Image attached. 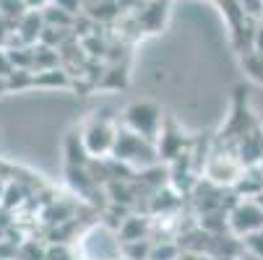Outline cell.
Segmentation results:
<instances>
[{
	"label": "cell",
	"instance_id": "6da1fadb",
	"mask_svg": "<svg viewBox=\"0 0 263 260\" xmlns=\"http://www.w3.org/2000/svg\"><path fill=\"white\" fill-rule=\"evenodd\" d=\"M79 260H123V242L115 229L94 224L76 242Z\"/></svg>",
	"mask_w": 263,
	"mask_h": 260
},
{
	"label": "cell",
	"instance_id": "7a4b0ae2",
	"mask_svg": "<svg viewBox=\"0 0 263 260\" xmlns=\"http://www.w3.org/2000/svg\"><path fill=\"white\" fill-rule=\"evenodd\" d=\"M123 123L128 130H133V133H138L146 141L154 143L164 128V115H162V107L154 102H133L125 107Z\"/></svg>",
	"mask_w": 263,
	"mask_h": 260
},
{
	"label": "cell",
	"instance_id": "3957f363",
	"mask_svg": "<svg viewBox=\"0 0 263 260\" xmlns=\"http://www.w3.org/2000/svg\"><path fill=\"white\" fill-rule=\"evenodd\" d=\"M81 138H84V146L91 159H104V156H112V148H115V141H118V125L112 123V117H107L104 112L89 117V123L84 125L81 130Z\"/></svg>",
	"mask_w": 263,
	"mask_h": 260
},
{
	"label": "cell",
	"instance_id": "277c9868",
	"mask_svg": "<svg viewBox=\"0 0 263 260\" xmlns=\"http://www.w3.org/2000/svg\"><path fill=\"white\" fill-rule=\"evenodd\" d=\"M112 156L123 164H136V167H152L154 164V143L146 141L143 135L128 130L125 125L118 128V141H115V148H112Z\"/></svg>",
	"mask_w": 263,
	"mask_h": 260
},
{
	"label": "cell",
	"instance_id": "5b68a950",
	"mask_svg": "<svg viewBox=\"0 0 263 260\" xmlns=\"http://www.w3.org/2000/svg\"><path fill=\"white\" fill-rule=\"evenodd\" d=\"M227 229L237 239H245L248 234L260 232L263 229V208H260V203L255 198L253 201H237L227 211Z\"/></svg>",
	"mask_w": 263,
	"mask_h": 260
},
{
	"label": "cell",
	"instance_id": "8992f818",
	"mask_svg": "<svg viewBox=\"0 0 263 260\" xmlns=\"http://www.w3.org/2000/svg\"><path fill=\"white\" fill-rule=\"evenodd\" d=\"M242 162L235 159V156H227V154H214L211 164H209V179L214 185H237L240 177L245 174L242 172Z\"/></svg>",
	"mask_w": 263,
	"mask_h": 260
},
{
	"label": "cell",
	"instance_id": "52a82bcc",
	"mask_svg": "<svg viewBox=\"0 0 263 260\" xmlns=\"http://www.w3.org/2000/svg\"><path fill=\"white\" fill-rule=\"evenodd\" d=\"M45 26H47V24H45L42 11H26V13L16 21V36H18V42L26 45V47L40 45Z\"/></svg>",
	"mask_w": 263,
	"mask_h": 260
},
{
	"label": "cell",
	"instance_id": "ba28073f",
	"mask_svg": "<svg viewBox=\"0 0 263 260\" xmlns=\"http://www.w3.org/2000/svg\"><path fill=\"white\" fill-rule=\"evenodd\" d=\"M118 237L120 242H138V239H148V221L146 218H138V216H130L125 218L120 229H118Z\"/></svg>",
	"mask_w": 263,
	"mask_h": 260
},
{
	"label": "cell",
	"instance_id": "9c48e42d",
	"mask_svg": "<svg viewBox=\"0 0 263 260\" xmlns=\"http://www.w3.org/2000/svg\"><path fill=\"white\" fill-rule=\"evenodd\" d=\"M34 86H40V89H68L70 76H68L65 68L40 70V73H34Z\"/></svg>",
	"mask_w": 263,
	"mask_h": 260
},
{
	"label": "cell",
	"instance_id": "30bf717a",
	"mask_svg": "<svg viewBox=\"0 0 263 260\" xmlns=\"http://www.w3.org/2000/svg\"><path fill=\"white\" fill-rule=\"evenodd\" d=\"M52 68H60V50L47 47V45H36L34 47V73L52 70Z\"/></svg>",
	"mask_w": 263,
	"mask_h": 260
},
{
	"label": "cell",
	"instance_id": "8fae6325",
	"mask_svg": "<svg viewBox=\"0 0 263 260\" xmlns=\"http://www.w3.org/2000/svg\"><path fill=\"white\" fill-rule=\"evenodd\" d=\"M42 16H45V24L47 26H55V29H70L73 26V13H68V11H63V8H58V6H45L42 8Z\"/></svg>",
	"mask_w": 263,
	"mask_h": 260
},
{
	"label": "cell",
	"instance_id": "7c38bea8",
	"mask_svg": "<svg viewBox=\"0 0 263 260\" xmlns=\"http://www.w3.org/2000/svg\"><path fill=\"white\" fill-rule=\"evenodd\" d=\"M65 174H68V182L73 185V190L89 193L94 188V177L86 174V167H65Z\"/></svg>",
	"mask_w": 263,
	"mask_h": 260
},
{
	"label": "cell",
	"instance_id": "4fadbf2b",
	"mask_svg": "<svg viewBox=\"0 0 263 260\" xmlns=\"http://www.w3.org/2000/svg\"><path fill=\"white\" fill-rule=\"evenodd\" d=\"M45 260H79V250L68 242H50L45 247Z\"/></svg>",
	"mask_w": 263,
	"mask_h": 260
},
{
	"label": "cell",
	"instance_id": "5bb4252c",
	"mask_svg": "<svg viewBox=\"0 0 263 260\" xmlns=\"http://www.w3.org/2000/svg\"><path fill=\"white\" fill-rule=\"evenodd\" d=\"M180 257V245L177 242H152V252H148V260H177Z\"/></svg>",
	"mask_w": 263,
	"mask_h": 260
},
{
	"label": "cell",
	"instance_id": "9a60e30c",
	"mask_svg": "<svg viewBox=\"0 0 263 260\" xmlns=\"http://www.w3.org/2000/svg\"><path fill=\"white\" fill-rule=\"evenodd\" d=\"M242 68L250 73L255 81L263 84V52H253V50L245 52V57H242Z\"/></svg>",
	"mask_w": 263,
	"mask_h": 260
},
{
	"label": "cell",
	"instance_id": "2e32d148",
	"mask_svg": "<svg viewBox=\"0 0 263 260\" xmlns=\"http://www.w3.org/2000/svg\"><path fill=\"white\" fill-rule=\"evenodd\" d=\"M240 242H242V250H245V252H250V255H255L258 260H263V229L248 234V237L240 239Z\"/></svg>",
	"mask_w": 263,
	"mask_h": 260
},
{
	"label": "cell",
	"instance_id": "e0dca14e",
	"mask_svg": "<svg viewBox=\"0 0 263 260\" xmlns=\"http://www.w3.org/2000/svg\"><path fill=\"white\" fill-rule=\"evenodd\" d=\"M16 24L8 18V16H3V13H0V47H8V42H11V36H13V29Z\"/></svg>",
	"mask_w": 263,
	"mask_h": 260
},
{
	"label": "cell",
	"instance_id": "ac0fdd59",
	"mask_svg": "<svg viewBox=\"0 0 263 260\" xmlns=\"http://www.w3.org/2000/svg\"><path fill=\"white\" fill-rule=\"evenodd\" d=\"M16 73V68H13V63H11V55H8V50L6 47H0V78H8V76H13Z\"/></svg>",
	"mask_w": 263,
	"mask_h": 260
},
{
	"label": "cell",
	"instance_id": "d6986e66",
	"mask_svg": "<svg viewBox=\"0 0 263 260\" xmlns=\"http://www.w3.org/2000/svg\"><path fill=\"white\" fill-rule=\"evenodd\" d=\"M240 6L245 11V16H260L263 13V0H240Z\"/></svg>",
	"mask_w": 263,
	"mask_h": 260
},
{
	"label": "cell",
	"instance_id": "ffe728a7",
	"mask_svg": "<svg viewBox=\"0 0 263 260\" xmlns=\"http://www.w3.org/2000/svg\"><path fill=\"white\" fill-rule=\"evenodd\" d=\"M50 3L63 8V11H68V13H73V16H76V11L81 8V0H50Z\"/></svg>",
	"mask_w": 263,
	"mask_h": 260
},
{
	"label": "cell",
	"instance_id": "44dd1931",
	"mask_svg": "<svg viewBox=\"0 0 263 260\" xmlns=\"http://www.w3.org/2000/svg\"><path fill=\"white\" fill-rule=\"evenodd\" d=\"M235 260H258V257H255V255H250V252H245V250H242V252H240V255H237V257H235Z\"/></svg>",
	"mask_w": 263,
	"mask_h": 260
},
{
	"label": "cell",
	"instance_id": "7402d4cb",
	"mask_svg": "<svg viewBox=\"0 0 263 260\" xmlns=\"http://www.w3.org/2000/svg\"><path fill=\"white\" fill-rule=\"evenodd\" d=\"M0 94H6V81L0 78Z\"/></svg>",
	"mask_w": 263,
	"mask_h": 260
},
{
	"label": "cell",
	"instance_id": "603a6c76",
	"mask_svg": "<svg viewBox=\"0 0 263 260\" xmlns=\"http://www.w3.org/2000/svg\"><path fill=\"white\" fill-rule=\"evenodd\" d=\"M255 201H258V203H260V208H263V193H260V195H255Z\"/></svg>",
	"mask_w": 263,
	"mask_h": 260
}]
</instances>
